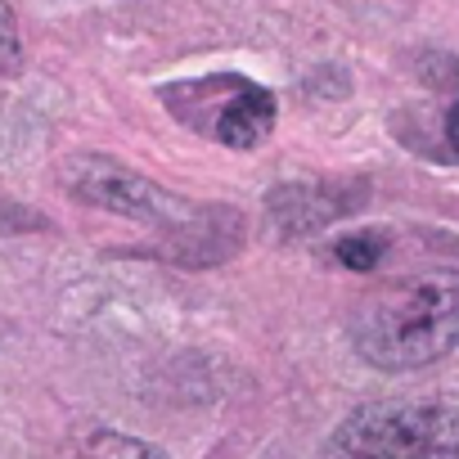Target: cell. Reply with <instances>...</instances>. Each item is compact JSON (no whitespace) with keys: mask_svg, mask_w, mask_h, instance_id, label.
Wrapping results in <instances>:
<instances>
[{"mask_svg":"<svg viewBox=\"0 0 459 459\" xmlns=\"http://www.w3.org/2000/svg\"><path fill=\"white\" fill-rule=\"evenodd\" d=\"M351 342L387 374L450 356L459 347V271H428L365 293L351 320Z\"/></svg>","mask_w":459,"mask_h":459,"instance_id":"6da1fadb","label":"cell"},{"mask_svg":"<svg viewBox=\"0 0 459 459\" xmlns=\"http://www.w3.org/2000/svg\"><path fill=\"white\" fill-rule=\"evenodd\" d=\"M14 68H19V32L10 5L0 0V73H14Z\"/></svg>","mask_w":459,"mask_h":459,"instance_id":"8992f818","label":"cell"},{"mask_svg":"<svg viewBox=\"0 0 459 459\" xmlns=\"http://www.w3.org/2000/svg\"><path fill=\"white\" fill-rule=\"evenodd\" d=\"M387 244H392L387 230H356V235H342V239L333 244V257H338V266L365 275V271H374V266L387 257Z\"/></svg>","mask_w":459,"mask_h":459,"instance_id":"5b68a950","label":"cell"},{"mask_svg":"<svg viewBox=\"0 0 459 459\" xmlns=\"http://www.w3.org/2000/svg\"><path fill=\"white\" fill-rule=\"evenodd\" d=\"M320 459H459V401H365L329 432Z\"/></svg>","mask_w":459,"mask_h":459,"instance_id":"7a4b0ae2","label":"cell"},{"mask_svg":"<svg viewBox=\"0 0 459 459\" xmlns=\"http://www.w3.org/2000/svg\"><path fill=\"white\" fill-rule=\"evenodd\" d=\"M446 140H450V149L459 153V104H450V113H446Z\"/></svg>","mask_w":459,"mask_h":459,"instance_id":"52a82bcc","label":"cell"},{"mask_svg":"<svg viewBox=\"0 0 459 459\" xmlns=\"http://www.w3.org/2000/svg\"><path fill=\"white\" fill-rule=\"evenodd\" d=\"M171 108L225 149H257L275 131V95L239 77H216L171 91Z\"/></svg>","mask_w":459,"mask_h":459,"instance_id":"3957f363","label":"cell"},{"mask_svg":"<svg viewBox=\"0 0 459 459\" xmlns=\"http://www.w3.org/2000/svg\"><path fill=\"white\" fill-rule=\"evenodd\" d=\"M82 167H86V176H68V185H73L77 198L100 203V207H113L122 216H144V221H167V225L185 221L180 203L167 198L144 176H135V171H126L117 162H104V158H86Z\"/></svg>","mask_w":459,"mask_h":459,"instance_id":"277c9868","label":"cell"}]
</instances>
